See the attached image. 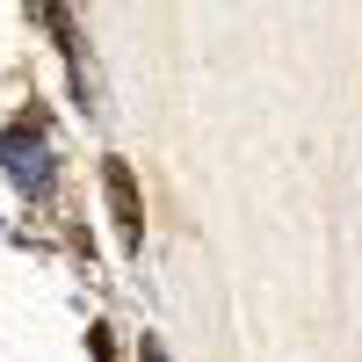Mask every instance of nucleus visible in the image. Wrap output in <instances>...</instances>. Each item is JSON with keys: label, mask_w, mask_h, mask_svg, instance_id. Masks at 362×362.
Masks as SVG:
<instances>
[{"label": "nucleus", "mask_w": 362, "mask_h": 362, "mask_svg": "<svg viewBox=\"0 0 362 362\" xmlns=\"http://www.w3.org/2000/svg\"><path fill=\"white\" fill-rule=\"evenodd\" d=\"M102 189H109V218H116L124 254H138V239H145V203H138V174H131V160H102Z\"/></svg>", "instance_id": "nucleus-1"}, {"label": "nucleus", "mask_w": 362, "mask_h": 362, "mask_svg": "<svg viewBox=\"0 0 362 362\" xmlns=\"http://www.w3.org/2000/svg\"><path fill=\"white\" fill-rule=\"evenodd\" d=\"M87 348H95V362H116V355H109V334H102V326L87 334Z\"/></svg>", "instance_id": "nucleus-2"}]
</instances>
